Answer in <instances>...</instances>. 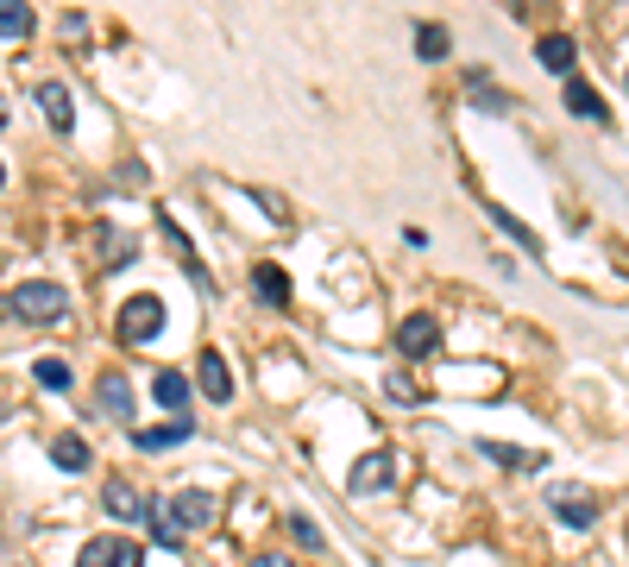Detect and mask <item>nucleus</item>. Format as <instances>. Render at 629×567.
Instances as JSON below:
<instances>
[{
	"instance_id": "1",
	"label": "nucleus",
	"mask_w": 629,
	"mask_h": 567,
	"mask_svg": "<svg viewBox=\"0 0 629 567\" xmlns=\"http://www.w3.org/2000/svg\"><path fill=\"white\" fill-rule=\"evenodd\" d=\"M63 310H70V290L50 284V278H32V284H20V290L7 297V315H13V322H32V328L63 322Z\"/></svg>"
},
{
	"instance_id": "2",
	"label": "nucleus",
	"mask_w": 629,
	"mask_h": 567,
	"mask_svg": "<svg viewBox=\"0 0 629 567\" xmlns=\"http://www.w3.org/2000/svg\"><path fill=\"white\" fill-rule=\"evenodd\" d=\"M114 335H120V347H145V340L164 335V297H126L120 303V322H114Z\"/></svg>"
},
{
	"instance_id": "3",
	"label": "nucleus",
	"mask_w": 629,
	"mask_h": 567,
	"mask_svg": "<svg viewBox=\"0 0 629 567\" xmlns=\"http://www.w3.org/2000/svg\"><path fill=\"white\" fill-rule=\"evenodd\" d=\"M75 567H145V548L132 536H89L75 548Z\"/></svg>"
},
{
	"instance_id": "4",
	"label": "nucleus",
	"mask_w": 629,
	"mask_h": 567,
	"mask_svg": "<svg viewBox=\"0 0 629 567\" xmlns=\"http://www.w3.org/2000/svg\"><path fill=\"white\" fill-rule=\"evenodd\" d=\"M95 416H107V423H126L132 429V385H126V372H101L95 379Z\"/></svg>"
},
{
	"instance_id": "5",
	"label": "nucleus",
	"mask_w": 629,
	"mask_h": 567,
	"mask_svg": "<svg viewBox=\"0 0 629 567\" xmlns=\"http://www.w3.org/2000/svg\"><path fill=\"white\" fill-rule=\"evenodd\" d=\"M548 511L567 523V530H592L598 523V498L592 491H579V486H554L548 491Z\"/></svg>"
},
{
	"instance_id": "6",
	"label": "nucleus",
	"mask_w": 629,
	"mask_h": 567,
	"mask_svg": "<svg viewBox=\"0 0 629 567\" xmlns=\"http://www.w3.org/2000/svg\"><path fill=\"white\" fill-rule=\"evenodd\" d=\"M397 354L403 360H434L441 354V322L434 315H409L397 328Z\"/></svg>"
},
{
	"instance_id": "7",
	"label": "nucleus",
	"mask_w": 629,
	"mask_h": 567,
	"mask_svg": "<svg viewBox=\"0 0 629 567\" xmlns=\"http://www.w3.org/2000/svg\"><path fill=\"white\" fill-rule=\"evenodd\" d=\"M145 491L132 486V479H107V486H101V511L114 517V523H145Z\"/></svg>"
},
{
	"instance_id": "8",
	"label": "nucleus",
	"mask_w": 629,
	"mask_h": 567,
	"mask_svg": "<svg viewBox=\"0 0 629 567\" xmlns=\"http://www.w3.org/2000/svg\"><path fill=\"white\" fill-rule=\"evenodd\" d=\"M171 511H176V523H183V536H189V530H214L221 505H214V491L189 486V491H176V498H171Z\"/></svg>"
},
{
	"instance_id": "9",
	"label": "nucleus",
	"mask_w": 629,
	"mask_h": 567,
	"mask_svg": "<svg viewBox=\"0 0 629 567\" xmlns=\"http://www.w3.org/2000/svg\"><path fill=\"white\" fill-rule=\"evenodd\" d=\"M391 479H397V454H391V448H372L365 461L352 466V479H347V486H352V491H384Z\"/></svg>"
},
{
	"instance_id": "10",
	"label": "nucleus",
	"mask_w": 629,
	"mask_h": 567,
	"mask_svg": "<svg viewBox=\"0 0 629 567\" xmlns=\"http://www.w3.org/2000/svg\"><path fill=\"white\" fill-rule=\"evenodd\" d=\"M196 385H201V397L208 404H226L233 397V372H226V360L208 347V354H196Z\"/></svg>"
},
{
	"instance_id": "11",
	"label": "nucleus",
	"mask_w": 629,
	"mask_h": 567,
	"mask_svg": "<svg viewBox=\"0 0 629 567\" xmlns=\"http://www.w3.org/2000/svg\"><path fill=\"white\" fill-rule=\"evenodd\" d=\"M196 436V423L189 416H171V423H158V429H132V448L139 454H164V448H176V441Z\"/></svg>"
},
{
	"instance_id": "12",
	"label": "nucleus",
	"mask_w": 629,
	"mask_h": 567,
	"mask_svg": "<svg viewBox=\"0 0 629 567\" xmlns=\"http://www.w3.org/2000/svg\"><path fill=\"white\" fill-rule=\"evenodd\" d=\"M38 107H45V120H50V132H75V107H70V89L50 77V82H38Z\"/></svg>"
},
{
	"instance_id": "13",
	"label": "nucleus",
	"mask_w": 629,
	"mask_h": 567,
	"mask_svg": "<svg viewBox=\"0 0 629 567\" xmlns=\"http://www.w3.org/2000/svg\"><path fill=\"white\" fill-rule=\"evenodd\" d=\"M145 530H151L158 548H183V523H176L171 498H151V505H145Z\"/></svg>"
},
{
	"instance_id": "14",
	"label": "nucleus",
	"mask_w": 629,
	"mask_h": 567,
	"mask_svg": "<svg viewBox=\"0 0 629 567\" xmlns=\"http://www.w3.org/2000/svg\"><path fill=\"white\" fill-rule=\"evenodd\" d=\"M478 454H485V461H498V466H510V473H535V466L548 461L541 448H510V441H478Z\"/></svg>"
},
{
	"instance_id": "15",
	"label": "nucleus",
	"mask_w": 629,
	"mask_h": 567,
	"mask_svg": "<svg viewBox=\"0 0 629 567\" xmlns=\"http://www.w3.org/2000/svg\"><path fill=\"white\" fill-rule=\"evenodd\" d=\"M567 107H573L579 120H592V127H604V120H610V107H604V95L592 89V82H579V77H567Z\"/></svg>"
},
{
	"instance_id": "16",
	"label": "nucleus",
	"mask_w": 629,
	"mask_h": 567,
	"mask_svg": "<svg viewBox=\"0 0 629 567\" xmlns=\"http://www.w3.org/2000/svg\"><path fill=\"white\" fill-rule=\"evenodd\" d=\"M252 290H258L265 310H283V303H290V271H283V265H258V271H252Z\"/></svg>"
},
{
	"instance_id": "17",
	"label": "nucleus",
	"mask_w": 629,
	"mask_h": 567,
	"mask_svg": "<svg viewBox=\"0 0 629 567\" xmlns=\"http://www.w3.org/2000/svg\"><path fill=\"white\" fill-rule=\"evenodd\" d=\"M535 51H541V70H554V77H573V63H579V45H573V38H567V32H548V38H541Z\"/></svg>"
},
{
	"instance_id": "18",
	"label": "nucleus",
	"mask_w": 629,
	"mask_h": 567,
	"mask_svg": "<svg viewBox=\"0 0 629 567\" xmlns=\"http://www.w3.org/2000/svg\"><path fill=\"white\" fill-rule=\"evenodd\" d=\"M50 461L63 466V473H89V466H95V448L82 436H57L50 441Z\"/></svg>"
},
{
	"instance_id": "19",
	"label": "nucleus",
	"mask_w": 629,
	"mask_h": 567,
	"mask_svg": "<svg viewBox=\"0 0 629 567\" xmlns=\"http://www.w3.org/2000/svg\"><path fill=\"white\" fill-rule=\"evenodd\" d=\"M151 391H158V404H164V410H189V379H183V372H176V366H164V372H158V379H151Z\"/></svg>"
},
{
	"instance_id": "20",
	"label": "nucleus",
	"mask_w": 629,
	"mask_h": 567,
	"mask_svg": "<svg viewBox=\"0 0 629 567\" xmlns=\"http://www.w3.org/2000/svg\"><path fill=\"white\" fill-rule=\"evenodd\" d=\"M32 26H38V13H32V7L0 0V38H32Z\"/></svg>"
},
{
	"instance_id": "21",
	"label": "nucleus",
	"mask_w": 629,
	"mask_h": 567,
	"mask_svg": "<svg viewBox=\"0 0 629 567\" xmlns=\"http://www.w3.org/2000/svg\"><path fill=\"white\" fill-rule=\"evenodd\" d=\"M485 215H491V221H498V228L510 233V240H516V246H523L528 258L541 253V240H535V233H528V221H516V215H510V208H498V202H491V208H485Z\"/></svg>"
},
{
	"instance_id": "22",
	"label": "nucleus",
	"mask_w": 629,
	"mask_h": 567,
	"mask_svg": "<svg viewBox=\"0 0 629 567\" xmlns=\"http://www.w3.org/2000/svg\"><path fill=\"white\" fill-rule=\"evenodd\" d=\"M416 51H422V63H441V57L453 51V32L447 26H416Z\"/></svg>"
},
{
	"instance_id": "23",
	"label": "nucleus",
	"mask_w": 629,
	"mask_h": 567,
	"mask_svg": "<svg viewBox=\"0 0 629 567\" xmlns=\"http://www.w3.org/2000/svg\"><path fill=\"white\" fill-rule=\"evenodd\" d=\"M164 233H171V246H176V258H183V265H189V278H196L201 290H208V271H201V258H196V246H189V233L176 228L171 215H164Z\"/></svg>"
},
{
	"instance_id": "24",
	"label": "nucleus",
	"mask_w": 629,
	"mask_h": 567,
	"mask_svg": "<svg viewBox=\"0 0 629 567\" xmlns=\"http://www.w3.org/2000/svg\"><path fill=\"white\" fill-rule=\"evenodd\" d=\"M38 385H45V391H70V366H63V360H38Z\"/></svg>"
},
{
	"instance_id": "25",
	"label": "nucleus",
	"mask_w": 629,
	"mask_h": 567,
	"mask_svg": "<svg viewBox=\"0 0 629 567\" xmlns=\"http://www.w3.org/2000/svg\"><path fill=\"white\" fill-rule=\"evenodd\" d=\"M283 523H290V536H296L302 548H322V530H315V523H308V517H302V511H290V517H283Z\"/></svg>"
},
{
	"instance_id": "26",
	"label": "nucleus",
	"mask_w": 629,
	"mask_h": 567,
	"mask_svg": "<svg viewBox=\"0 0 629 567\" xmlns=\"http://www.w3.org/2000/svg\"><path fill=\"white\" fill-rule=\"evenodd\" d=\"M384 391H391V397H397V404H416V385H409V379H403V372H391V379H384Z\"/></svg>"
},
{
	"instance_id": "27",
	"label": "nucleus",
	"mask_w": 629,
	"mask_h": 567,
	"mask_svg": "<svg viewBox=\"0 0 629 567\" xmlns=\"http://www.w3.org/2000/svg\"><path fill=\"white\" fill-rule=\"evenodd\" d=\"M246 567H296V562H290V555H252Z\"/></svg>"
},
{
	"instance_id": "28",
	"label": "nucleus",
	"mask_w": 629,
	"mask_h": 567,
	"mask_svg": "<svg viewBox=\"0 0 629 567\" xmlns=\"http://www.w3.org/2000/svg\"><path fill=\"white\" fill-rule=\"evenodd\" d=\"M0 127H7V114H0Z\"/></svg>"
},
{
	"instance_id": "29",
	"label": "nucleus",
	"mask_w": 629,
	"mask_h": 567,
	"mask_svg": "<svg viewBox=\"0 0 629 567\" xmlns=\"http://www.w3.org/2000/svg\"><path fill=\"white\" fill-rule=\"evenodd\" d=\"M0 183H7V171H0Z\"/></svg>"
},
{
	"instance_id": "30",
	"label": "nucleus",
	"mask_w": 629,
	"mask_h": 567,
	"mask_svg": "<svg viewBox=\"0 0 629 567\" xmlns=\"http://www.w3.org/2000/svg\"><path fill=\"white\" fill-rule=\"evenodd\" d=\"M624 82H629V70H624Z\"/></svg>"
},
{
	"instance_id": "31",
	"label": "nucleus",
	"mask_w": 629,
	"mask_h": 567,
	"mask_svg": "<svg viewBox=\"0 0 629 567\" xmlns=\"http://www.w3.org/2000/svg\"><path fill=\"white\" fill-rule=\"evenodd\" d=\"M20 567H25V562H20Z\"/></svg>"
}]
</instances>
